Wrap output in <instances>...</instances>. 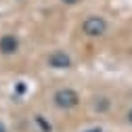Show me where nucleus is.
Masks as SVG:
<instances>
[{"label":"nucleus","mask_w":132,"mask_h":132,"mask_svg":"<svg viewBox=\"0 0 132 132\" xmlns=\"http://www.w3.org/2000/svg\"><path fill=\"white\" fill-rule=\"evenodd\" d=\"M109 29V23L105 17L101 15H88V17L82 21V31L88 36V38H98V36H105Z\"/></svg>","instance_id":"f257e3e1"},{"label":"nucleus","mask_w":132,"mask_h":132,"mask_svg":"<svg viewBox=\"0 0 132 132\" xmlns=\"http://www.w3.org/2000/svg\"><path fill=\"white\" fill-rule=\"evenodd\" d=\"M53 103L59 107V109H73L80 105V94L73 90V88H59L55 94H53Z\"/></svg>","instance_id":"f03ea898"},{"label":"nucleus","mask_w":132,"mask_h":132,"mask_svg":"<svg viewBox=\"0 0 132 132\" xmlns=\"http://www.w3.org/2000/svg\"><path fill=\"white\" fill-rule=\"evenodd\" d=\"M46 65L53 69H69L73 65V59L67 51H53L46 57Z\"/></svg>","instance_id":"7ed1b4c3"},{"label":"nucleus","mask_w":132,"mask_h":132,"mask_svg":"<svg viewBox=\"0 0 132 132\" xmlns=\"http://www.w3.org/2000/svg\"><path fill=\"white\" fill-rule=\"evenodd\" d=\"M19 51V38L15 34H4L2 38H0V53L2 55H15Z\"/></svg>","instance_id":"20e7f679"},{"label":"nucleus","mask_w":132,"mask_h":132,"mask_svg":"<svg viewBox=\"0 0 132 132\" xmlns=\"http://www.w3.org/2000/svg\"><path fill=\"white\" fill-rule=\"evenodd\" d=\"M61 2H65V4H78L80 0H61Z\"/></svg>","instance_id":"39448f33"},{"label":"nucleus","mask_w":132,"mask_h":132,"mask_svg":"<svg viewBox=\"0 0 132 132\" xmlns=\"http://www.w3.org/2000/svg\"><path fill=\"white\" fill-rule=\"evenodd\" d=\"M126 120H128V122H130V124H132V109H130V111H128V113H126Z\"/></svg>","instance_id":"423d86ee"},{"label":"nucleus","mask_w":132,"mask_h":132,"mask_svg":"<svg viewBox=\"0 0 132 132\" xmlns=\"http://www.w3.org/2000/svg\"><path fill=\"white\" fill-rule=\"evenodd\" d=\"M0 132H6V126H4L2 122H0Z\"/></svg>","instance_id":"0eeeda50"}]
</instances>
